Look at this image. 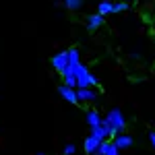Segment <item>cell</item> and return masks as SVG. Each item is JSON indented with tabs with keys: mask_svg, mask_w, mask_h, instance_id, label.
Instances as JSON below:
<instances>
[{
	"mask_svg": "<svg viewBox=\"0 0 155 155\" xmlns=\"http://www.w3.org/2000/svg\"><path fill=\"white\" fill-rule=\"evenodd\" d=\"M104 120H106V124L110 126V130H112V139H114L116 134H122L124 128H126V120H124V116H122V112H120L118 107L110 110Z\"/></svg>",
	"mask_w": 155,
	"mask_h": 155,
	"instance_id": "obj_1",
	"label": "cell"
},
{
	"mask_svg": "<svg viewBox=\"0 0 155 155\" xmlns=\"http://www.w3.org/2000/svg\"><path fill=\"white\" fill-rule=\"evenodd\" d=\"M74 77H77V89H85V87H97L99 79H97L93 72L89 71L85 64L74 68Z\"/></svg>",
	"mask_w": 155,
	"mask_h": 155,
	"instance_id": "obj_2",
	"label": "cell"
},
{
	"mask_svg": "<svg viewBox=\"0 0 155 155\" xmlns=\"http://www.w3.org/2000/svg\"><path fill=\"white\" fill-rule=\"evenodd\" d=\"M50 62H52V68L58 72V74H62V72L68 68V50H60V52H56V54L50 58Z\"/></svg>",
	"mask_w": 155,
	"mask_h": 155,
	"instance_id": "obj_3",
	"label": "cell"
},
{
	"mask_svg": "<svg viewBox=\"0 0 155 155\" xmlns=\"http://www.w3.org/2000/svg\"><path fill=\"white\" fill-rule=\"evenodd\" d=\"M77 97H79V104H93V101L97 99V89L95 87L77 89Z\"/></svg>",
	"mask_w": 155,
	"mask_h": 155,
	"instance_id": "obj_4",
	"label": "cell"
},
{
	"mask_svg": "<svg viewBox=\"0 0 155 155\" xmlns=\"http://www.w3.org/2000/svg\"><path fill=\"white\" fill-rule=\"evenodd\" d=\"M106 21V17H101L99 12H91V15H87V19H85V27L89 29V31H97L101 25Z\"/></svg>",
	"mask_w": 155,
	"mask_h": 155,
	"instance_id": "obj_5",
	"label": "cell"
},
{
	"mask_svg": "<svg viewBox=\"0 0 155 155\" xmlns=\"http://www.w3.org/2000/svg\"><path fill=\"white\" fill-rule=\"evenodd\" d=\"M89 134H93V137H95V139H99V141H110V137H112V130H110V126H107L106 120H104L99 126H93Z\"/></svg>",
	"mask_w": 155,
	"mask_h": 155,
	"instance_id": "obj_6",
	"label": "cell"
},
{
	"mask_svg": "<svg viewBox=\"0 0 155 155\" xmlns=\"http://www.w3.org/2000/svg\"><path fill=\"white\" fill-rule=\"evenodd\" d=\"M58 93L62 95V99H66L68 104H79V97H77V89H72L68 85H60L58 87Z\"/></svg>",
	"mask_w": 155,
	"mask_h": 155,
	"instance_id": "obj_7",
	"label": "cell"
},
{
	"mask_svg": "<svg viewBox=\"0 0 155 155\" xmlns=\"http://www.w3.org/2000/svg\"><path fill=\"white\" fill-rule=\"evenodd\" d=\"M101 143H104V141H99V139H95L93 134H89V137L85 139V143H83L85 153H87V155H95V153H97V149L101 147Z\"/></svg>",
	"mask_w": 155,
	"mask_h": 155,
	"instance_id": "obj_8",
	"label": "cell"
},
{
	"mask_svg": "<svg viewBox=\"0 0 155 155\" xmlns=\"http://www.w3.org/2000/svg\"><path fill=\"white\" fill-rule=\"evenodd\" d=\"M112 143H114V145L120 149V151H122V149H128V147H132V143H134V141H132L130 134L122 132V134H116V137L112 139Z\"/></svg>",
	"mask_w": 155,
	"mask_h": 155,
	"instance_id": "obj_9",
	"label": "cell"
},
{
	"mask_svg": "<svg viewBox=\"0 0 155 155\" xmlns=\"http://www.w3.org/2000/svg\"><path fill=\"white\" fill-rule=\"evenodd\" d=\"M85 120H87L89 128H93V126H99V124L104 122V118H101V114H99L97 110H89V112H87V116H85Z\"/></svg>",
	"mask_w": 155,
	"mask_h": 155,
	"instance_id": "obj_10",
	"label": "cell"
},
{
	"mask_svg": "<svg viewBox=\"0 0 155 155\" xmlns=\"http://www.w3.org/2000/svg\"><path fill=\"white\" fill-rule=\"evenodd\" d=\"M97 12L101 17H107V15H114V2L112 0H101L97 4Z\"/></svg>",
	"mask_w": 155,
	"mask_h": 155,
	"instance_id": "obj_11",
	"label": "cell"
},
{
	"mask_svg": "<svg viewBox=\"0 0 155 155\" xmlns=\"http://www.w3.org/2000/svg\"><path fill=\"white\" fill-rule=\"evenodd\" d=\"M81 56H79V50L77 48H68V68H77L81 66Z\"/></svg>",
	"mask_w": 155,
	"mask_h": 155,
	"instance_id": "obj_12",
	"label": "cell"
},
{
	"mask_svg": "<svg viewBox=\"0 0 155 155\" xmlns=\"http://www.w3.org/2000/svg\"><path fill=\"white\" fill-rule=\"evenodd\" d=\"M62 83L72 87V89H77V77H74V68H66V71L62 72Z\"/></svg>",
	"mask_w": 155,
	"mask_h": 155,
	"instance_id": "obj_13",
	"label": "cell"
},
{
	"mask_svg": "<svg viewBox=\"0 0 155 155\" xmlns=\"http://www.w3.org/2000/svg\"><path fill=\"white\" fill-rule=\"evenodd\" d=\"M62 4H64L68 11H79L85 4V0H62Z\"/></svg>",
	"mask_w": 155,
	"mask_h": 155,
	"instance_id": "obj_14",
	"label": "cell"
},
{
	"mask_svg": "<svg viewBox=\"0 0 155 155\" xmlns=\"http://www.w3.org/2000/svg\"><path fill=\"white\" fill-rule=\"evenodd\" d=\"M126 11H128V4H126V2H114V15L126 12Z\"/></svg>",
	"mask_w": 155,
	"mask_h": 155,
	"instance_id": "obj_15",
	"label": "cell"
},
{
	"mask_svg": "<svg viewBox=\"0 0 155 155\" xmlns=\"http://www.w3.org/2000/svg\"><path fill=\"white\" fill-rule=\"evenodd\" d=\"M110 145H112V141H104V143H101V147L97 149V153H95V155H107V149H110Z\"/></svg>",
	"mask_w": 155,
	"mask_h": 155,
	"instance_id": "obj_16",
	"label": "cell"
},
{
	"mask_svg": "<svg viewBox=\"0 0 155 155\" xmlns=\"http://www.w3.org/2000/svg\"><path fill=\"white\" fill-rule=\"evenodd\" d=\"M74 153H77V145H72V143L62 149V155H74Z\"/></svg>",
	"mask_w": 155,
	"mask_h": 155,
	"instance_id": "obj_17",
	"label": "cell"
},
{
	"mask_svg": "<svg viewBox=\"0 0 155 155\" xmlns=\"http://www.w3.org/2000/svg\"><path fill=\"white\" fill-rule=\"evenodd\" d=\"M107 155H120V149L112 143V145H110V149H107Z\"/></svg>",
	"mask_w": 155,
	"mask_h": 155,
	"instance_id": "obj_18",
	"label": "cell"
},
{
	"mask_svg": "<svg viewBox=\"0 0 155 155\" xmlns=\"http://www.w3.org/2000/svg\"><path fill=\"white\" fill-rule=\"evenodd\" d=\"M149 141H151V145L155 147V130H151V132H149Z\"/></svg>",
	"mask_w": 155,
	"mask_h": 155,
	"instance_id": "obj_19",
	"label": "cell"
},
{
	"mask_svg": "<svg viewBox=\"0 0 155 155\" xmlns=\"http://www.w3.org/2000/svg\"><path fill=\"white\" fill-rule=\"evenodd\" d=\"M118 2H126V4H130V2H134V0H118Z\"/></svg>",
	"mask_w": 155,
	"mask_h": 155,
	"instance_id": "obj_20",
	"label": "cell"
},
{
	"mask_svg": "<svg viewBox=\"0 0 155 155\" xmlns=\"http://www.w3.org/2000/svg\"><path fill=\"white\" fill-rule=\"evenodd\" d=\"M37 155H46V153H37Z\"/></svg>",
	"mask_w": 155,
	"mask_h": 155,
	"instance_id": "obj_21",
	"label": "cell"
}]
</instances>
